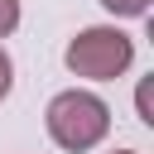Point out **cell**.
Wrapping results in <instances>:
<instances>
[{
  "instance_id": "6da1fadb",
  "label": "cell",
  "mask_w": 154,
  "mask_h": 154,
  "mask_svg": "<svg viewBox=\"0 0 154 154\" xmlns=\"http://www.w3.org/2000/svg\"><path fill=\"white\" fill-rule=\"evenodd\" d=\"M43 125H48V140H53L58 149L87 154V149H96V144L106 140V130H111V106H106L96 91L72 87V91H58V96L48 101Z\"/></svg>"
},
{
  "instance_id": "7a4b0ae2",
  "label": "cell",
  "mask_w": 154,
  "mask_h": 154,
  "mask_svg": "<svg viewBox=\"0 0 154 154\" xmlns=\"http://www.w3.org/2000/svg\"><path fill=\"white\" fill-rule=\"evenodd\" d=\"M63 63H67L72 77L116 82V77L135 63V38H130L125 29H116V24H91V29H82V34L67 43Z\"/></svg>"
},
{
  "instance_id": "3957f363",
  "label": "cell",
  "mask_w": 154,
  "mask_h": 154,
  "mask_svg": "<svg viewBox=\"0 0 154 154\" xmlns=\"http://www.w3.org/2000/svg\"><path fill=\"white\" fill-rule=\"evenodd\" d=\"M111 14H120V19H140V14H149V0H101Z\"/></svg>"
},
{
  "instance_id": "277c9868",
  "label": "cell",
  "mask_w": 154,
  "mask_h": 154,
  "mask_svg": "<svg viewBox=\"0 0 154 154\" xmlns=\"http://www.w3.org/2000/svg\"><path fill=\"white\" fill-rule=\"evenodd\" d=\"M19 29V0H0V38H10Z\"/></svg>"
},
{
  "instance_id": "5b68a950",
  "label": "cell",
  "mask_w": 154,
  "mask_h": 154,
  "mask_svg": "<svg viewBox=\"0 0 154 154\" xmlns=\"http://www.w3.org/2000/svg\"><path fill=\"white\" fill-rule=\"evenodd\" d=\"M10 87H14V63H10V53L0 48V101L10 96Z\"/></svg>"
},
{
  "instance_id": "8992f818",
  "label": "cell",
  "mask_w": 154,
  "mask_h": 154,
  "mask_svg": "<svg viewBox=\"0 0 154 154\" xmlns=\"http://www.w3.org/2000/svg\"><path fill=\"white\" fill-rule=\"evenodd\" d=\"M135 106H140V120H144V125H154V111H149V82H140V91H135Z\"/></svg>"
},
{
  "instance_id": "52a82bcc",
  "label": "cell",
  "mask_w": 154,
  "mask_h": 154,
  "mask_svg": "<svg viewBox=\"0 0 154 154\" xmlns=\"http://www.w3.org/2000/svg\"><path fill=\"white\" fill-rule=\"evenodd\" d=\"M116 154H135V149H116Z\"/></svg>"
}]
</instances>
